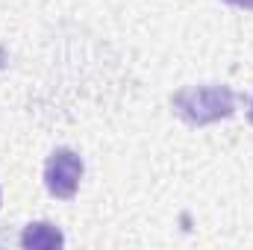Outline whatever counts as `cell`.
<instances>
[{"label":"cell","mask_w":253,"mask_h":250,"mask_svg":"<svg viewBox=\"0 0 253 250\" xmlns=\"http://www.w3.org/2000/svg\"><path fill=\"white\" fill-rule=\"evenodd\" d=\"M171 106L186 124L206 126L236 112V94L227 85H189L171 97Z\"/></svg>","instance_id":"obj_1"},{"label":"cell","mask_w":253,"mask_h":250,"mask_svg":"<svg viewBox=\"0 0 253 250\" xmlns=\"http://www.w3.org/2000/svg\"><path fill=\"white\" fill-rule=\"evenodd\" d=\"M83 180V159L71 147H56L44 162V186L53 197L71 200Z\"/></svg>","instance_id":"obj_2"},{"label":"cell","mask_w":253,"mask_h":250,"mask_svg":"<svg viewBox=\"0 0 253 250\" xmlns=\"http://www.w3.org/2000/svg\"><path fill=\"white\" fill-rule=\"evenodd\" d=\"M62 245H65V236L47 221L30 224L21 233V248L24 250H53V248H62Z\"/></svg>","instance_id":"obj_3"},{"label":"cell","mask_w":253,"mask_h":250,"mask_svg":"<svg viewBox=\"0 0 253 250\" xmlns=\"http://www.w3.org/2000/svg\"><path fill=\"white\" fill-rule=\"evenodd\" d=\"M230 6H239V9H253V0H224Z\"/></svg>","instance_id":"obj_4"},{"label":"cell","mask_w":253,"mask_h":250,"mask_svg":"<svg viewBox=\"0 0 253 250\" xmlns=\"http://www.w3.org/2000/svg\"><path fill=\"white\" fill-rule=\"evenodd\" d=\"M248 115H251V124H253V100H251V112H248Z\"/></svg>","instance_id":"obj_5"}]
</instances>
